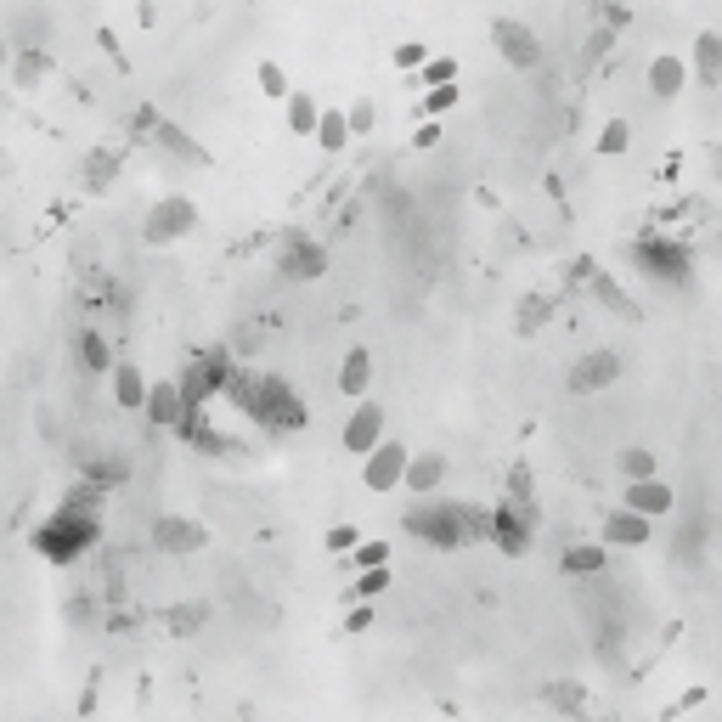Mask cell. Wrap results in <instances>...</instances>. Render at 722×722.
<instances>
[{
	"instance_id": "cb8c5ba5",
	"label": "cell",
	"mask_w": 722,
	"mask_h": 722,
	"mask_svg": "<svg viewBox=\"0 0 722 722\" xmlns=\"http://www.w3.org/2000/svg\"><path fill=\"white\" fill-rule=\"evenodd\" d=\"M51 74V51L46 46H23L17 51V68H12V79L17 85H23V91H29V85H40V79Z\"/></svg>"
},
{
	"instance_id": "44dd1931",
	"label": "cell",
	"mask_w": 722,
	"mask_h": 722,
	"mask_svg": "<svg viewBox=\"0 0 722 722\" xmlns=\"http://www.w3.org/2000/svg\"><path fill=\"white\" fill-rule=\"evenodd\" d=\"M627 508H632V514H666V508H672V491L660 486V480H632V486H627Z\"/></svg>"
},
{
	"instance_id": "8fae6325",
	"label": "cell",
	"mask_w": 722,
	"mask_h": 722,
	"mask_svg": "<svg viewBox=\"0 0 722 722\" xmlns=\"http://www.w3.org/2000/svg\"><path fill=\"white\" fill-rule=\"evenodd\" d=\"M615 378H621V356H615V350H593V356H581L576 367H570V390L593 395V390H604V384H615Z\"/></svg>"
},
{
	"instance_id": "5b68a950",
	"label": "cell",
	"mask_w": 722,
	"mask_h": 722,
	"mask_svg": "<svg viewBox=\"0 0 722 722\" xmlns=\"http://www.w3.org/2000/svg\"><path fill=\"white\" fill-rule=\"evenodd\" d=\"M570 288H587V294L604 305V311H615V316H627V322H638V299L632 294H621V288L610 283V271H598V260L593 254H581V260H570Z\"/></svg>"
},
{
	"instance_id": "5bb4252c",
	"label": "cell",
	"mask_w": 722,
	"mask_h": 722,
	"mask_svg": "<svg viewBox=\"0 0 722 722\" xmlns=\"http://www.w3.org/2000/svg\"><path fill=\"white\" fill-rule=\"evenodd\" d=\"M153 542L164 553H198L209 542V531L198 525V519H158L153 525Z\"/></svg>"
},
{
	"instance_id": "2e32d148",
	"label": "cell",
	"mask_w": 722,
	"mask_h": 722,
	"mask_svg": "<svg viewBox=\"0 0 722 722\" xmlns=\"http://www.w3.org/2000/svg\"><path fill=\"white\" fill-rule=\"evenodd\" d=\"M181 412H187L181 384H153V390H147V418H153L158 429H175L181 424Z\"/></svg>"
},
{
	"instance_id": "4fadbf2b",
	"label": "cell",
	"mask_w": 722,
	"mask_h": 722,
	"mask_svg": "<svg viewBox=\"0 0 722 722\" xmlns=\"http://www.w3.org/2000/svg\"><path fill=\"white\" fill-rule=\"evenodd\" d=\"M486 542H497L508 559H519V553L531 548V525L519 514H508V508H486Z\"/></svg>"
},
{
	"instance_id": "681fc988",
	"label": "cell",
	"mask_w": 722,
	"mask_h": 722,
	"mask_svg": "<svg viewBox=\"0 0 722 722\" xmlns=\"http://www.w3.org/2000/svg\"><path fill=\"white\" fill-rule=\"evenodd\" d=\"M130 627H142V610H113L108 615V632H130Z\"/></svg>"
},
{
	"instance_id": "836d02e7",
	"label": "cell",
	"mask_w": 722,
	"mask_h": 722,
	"mask_svg": "<svg viewBox=\"0 0 722 722\" xmlns=\"http://www.w3.org/2000/svg\"><path fill=\"white\" fill-rule=\"evenodd\" d=\"M559 565H565L570 576H593V570H604V548H565Z\"/></svg>"
},
{
	"instance_id": "e575fe53",
	"label": "cell",
	"mask_w": 722,
	"mask_h": 722,
	"mask_svg": "<svg viewBox=\"0 0 722 722\" xmlns=\"http://www.w3.org/2000/svg\"><path fill=\"white\" fill-rule=\"evenodd\" d=\"M627 147H632V125H627V119H610V125H604V136H598V153H627Z\"/></svg>"
},
{
	"instance_id": "277c9868",
	"label": "cell",
	"mask_w": 722,
	"mask_h": 722,
	"mask_svg": "<svg viewBox=\"0 0 722 722\" xmlns=\"http://www.w3.org/2000/svg\"><path fill=\"white\" fill-rule=\"evenodd\" d=\"M627 254H632V266L638 271H649L655 283H689V249L683 243H666V237H638V243H627Z\"/></svg>"
},
{
	"instance_id": "4dcf8cb0",
	"label": "cell",
	"mask_w": 722,
	"mask_h": 722,
	"mask_svg": "<svg viewBox=\"0 0 722 722\" xmlns=\"http://www.w3.org/2000/svg\"><path fill=\"white\" fill-rule=\"evenodd\" d=\"M542 706H553V711H587V689H581V683H548V689H542Z\"/></svg>"
},
{
	"instance_id": "7402d4cb",
	"label": "cell",
	"mask_w": 722,
	"mask_h": 722,
	"mask_svg": "<svg viewBox=\"0 0 722 722\" xmlns=\"http://www.w3.org/2000/svg\"><path fill=\"white\" fill-rule=\"evenodd\" d=\"M548 316H553V294H525L519 299V339H536V333L548 328Z\"/></svg>"
},
{
	"instance_id": "9a60e30c",
	"label": "cell",
	"mask_w": 722,
	"mask_h": 722,
	"mask_svg": "<svg viewBox=\"0 0 722 722\" xmlns=\"http://www.w3.org/2000/svg\"><path fill=\"white\" fill-rule=\"evenodd\" d=\"M378 440H384V407H373V401H361L356 418L345 424V452H373Z\"/></svg>"
},
{
	"instance_id": "ee69618b",
	"label": "cell",
	"mask_w": 722,
	"mask_h": 722,
	"mask_svg": "<svg viewBox=\"0 0 722 722\" xmlns=\"http://www.w3.org/2000/svg\"><path fill=\"white\" fill-rule=\"evenodd\" d=\"M446 108H457V85H435L424 96V113H446Z\"/></svg>"
},
{
	"instance_id": "8d00e7d4",
	"label": "cell",
	"mask_w": 722,
	"mask_h": 722,
	"mask_svg": "<svg viewBox=\"0 0 722 722\" xmlns=\"http://www.w3.org/2000/svg\"><path fill=\"white\" fill-rule=\"evenodd\" d=\"M373 119H378V108H373V102H367V96H356V102H350V108H345V125H350V136H367V130H373Z\"/></svg>"
},
{
	"instance_id": "ab89813d",
	"label": "cell",
	"mask_w": 722,
	"mask_h": 722,
	"mask_svg": "<svg viewBox=\"0 0 722 722\" xmlns=\"http://www.w3.org/2000/svg\"><path fill=\"white\" fill-rule=\"evenodd\" d=\"M503 503H531V469H525V463L508 469V497Z\"/></svg>"
},
{
	"instance_id": "7bdbcfd3",
	"label": "cell",
	"mask_w": 722,
	"mask_h": 722,
	"mask_svg": "<svg viewBox=\"0 0 722 722\" xmlns=\"http://www.w3.org/2000/svg\"><path fill=\"white\" fill-rule=\"evenodd\" d=\"M63 621H68V627H85V621H96V604H91V598H68Z\"/></svg>"
},
{
	"instance_id": "d4e9b609",
	"label": "cell",
	"mask_w": 722,
	"mask_h": 722,
	"mask_svg": "<svg viewBox=\"0 0 722 722\" xmlns=\"http://www.w3.org/2000/svg\"><path fill=\"white\" fill-rule=\"evenodd\" d=\"M694 68H700V79H706V85H717L722 79V34H700V40H694Z\"/></svg>"
},
{
	"instance_id": "b9f144b4",
	"label": "cell",
	"mask_w": 722,
	"mask_h": 722,
	"mask_svg": "<svg viewBox=\"0 0 722 722\" xmlns=\"http://www.w3.org/2000/svg\"><path fill=\"white\" fill-rule=\"evenodd\" d=\"M260 91H266V96H294V91H288V74L277 63H260Z\"/></svg>"
},
{
	"instance_id": "7a4b0ae2",
	"label": "cell",
	"mask_w": 722,
	"mask_h": 722,
	"mask_svg": "<svg viewBox=\"0 0 722 722\" xmlns=\"http://www.w3.org/2000/svg\"><path fill=\"white\" fill-rule=\"evenodd\" d=\"M226 395H232L237 412H249L254 424H266L271 435H288V429H305V401L294 395V384H288L283 373H254V367H237L232 384H226Z\"/></svg>"
},
{
	"instance_id": "f6af8a7d",
	"label": "cell",
	"mask_w": 722,
	"mask_h": 722,
	"mask_svg": "<svg viewBox=\"0 0 722 722\" xmlns=\"http://www.w3.org/2000/svg\"><path fill=\"white\" fill-rule=\"evenodd\" d=\"M384 559H390V548H384V542H361V548H356V565H361V570L384 565Z\"/></svg>"
},
{
	"instance_id": "1f68e13d",
	"label": "cell",
	"mask_w": 722,
	"mask_h": 722,
	"mask_svg": "<svg viewBox=\"0 0 722 722\" xmlns=\"http://www.w3.org/2000/svg\"><path fill=\"white\" fill-rule=\"evenodd\" d=\"M316 142H322V153H339V147L350 142V125H345V113H322V125H316Z\"/></svg>"
},
{
	"instance_id": "f546056e",
	"label": "cell",
	"mask_w": 722,
	"mask_h": 722,
	"mask_svg": "<svg viewBox=\"0 0 722 722\" xmlns=\"http://www.w3.org/2000/svg\"><path fill=\"white\" fill-rule=\"evenodd\" d=\"M113 175H119V158H113V153H91V158H85V192H108Z\"/></svg>"
},
{
	"instance_id": "9c48e42d",
	"label": "cell",
	"mask_w": 722,
	"mask_h": 722,
	"mask_svg": "<svg viewBox=\"0 0 722 722\" xmlns=\"http://www.w3.org/2000/svg\"><path fill=\"white\" fill-rule=\"evenodd\" d=\"M175 435L187 440V446H198L204 457H243V452H249L243 440H226V435L209 429V407H187V412H181V424H175Z\"/></svg>"
},
{
	"instance_id": "d6a6232c",
	"label": "cell",
	"mask_w": 722,
	"mask_h": 722,
	"mask_svg": "<svg viewBox=\"0 0 722 722\" xmlns=\"http://www.w3.org/2000/svg\"><path fill=\"white\" fill-rule=\"evenodd\" d=\"M204 621H209V604H175V610H170V632H175V638H192Z\"/></svg>"
},
{
	"instance_id": "74e56055",
	"label": "cell",
	"mask_w": 722,
	"mask_h": 722,
	"mask_svg": "<svg viewBox=\"0 0 722 722\" xmlns=\"http://www.w3.org/2000/svg\"><path fill=\"white\" fill-rule=\"evenodd\" d=\"M610 46H615V34L610 29H593V40L581 46V68H598L604 57H610Z\"/></svg>"
},
{
	"instance_id": "60d3db41",
	"label": "cell",
	"mask_w": 722,
	"mask_h": 722,
	"mask_svg": "<svg viewBox=\"0 0 722 722\" xmlns=\"http://www.w3.org/2000/svg\"><path fill=\"white\" fill-rule=\"evenodd\" d=\"M424 85H429V91H435V85H457V63H452V57H429Z\"/></svg>"
},
{
	"instance_id": "c3c4849f",
	"label": "cell",
	"mask_w": 722,
	"mask_h": 722,
	"mask_svg": "<svg viewBox=\"0 0 722 722\" xmlns=\"http://www.w3.org/2000/svg\"><path fill=\"white\" fill-rule=\"evenodd\" d=\"M418 63H429L424 46H395V68H418Z\"/></svg>"
},
{
	"instance_id": "f1b7e54d",
	"label": "cell",
	"mask_w": 722,
	"mask_h": 722,
	"mask_svg": "<svg viewBox=\"0 0 722 722\" xmlns=\"http://www.w3.org/2000/svg\"><path fill=\"white\" fill-rule=\"evenodd\" d=\"M79 367L85 373H102V367H119V361H108V339L96 328H79Z\"/></svg>"
},
{
	"instance_id": "603a6c76",
	"label": "cell",
	"mask_w": 722,
	"mask_h": 722,
	"mask_svg": "<svg viewBox=\"0 0 722 722\" xmlns=\"http://www.w3.org/2000/svg\"><path fill=\"white\" fill-rule=\"evenodd\" d=\"M683 63H677V57H655V63H649V91L660 96V102H672L677 91H683Z\"/></svg>"
},
{
	"instance_id": "ba28073f",
	"label": "cell",
	"mask_w": 722,
	"mask_h": 722,
	"mask_svg": "<svg viewBox=\"0 0 722 722\" xmlns=\"http://www.w3.org/2000/svg\"><path fill=\"white\" fill-rule=\"evenodd\" d=\"M277 271H283L288 283H311V277L328 271V249H322L311 232L288 226V232H283V254H277Z\"/></svg>"
},
{
	"instance_id": "f907efd6",
	"label": "cell",
	"mask_w": 722,
	"mask_h": 722,
	"mask_svg": "<svg viewBox=\"0 0 722 722\" xmlns=\"http://www.w3.org/2000/svg\"><path fill=\"white\" fill-rule=\"evenodd\" d=\"M367 627H373V610L361 604V610H356V615H350V621H345V632H367Z\"/></svg>"
},
{
	"instance_id": "3957f363",
	"label": "cell",
	"mask_w": 722,
	"mask_h": 722,
	"mask_svg": "<svg viewBox=\"0 0 722 722\" xmlns=\"http://www.w3.org/2000/svg\"><path fill=\"white\" fill-rule=\"evenodd\" d=\"M407 536L429 542V548H463L469 542V525H463V503H424V508H407Z\"/></svg>"
},
{
	"instance_id": "7c38bea8",
	"label": "cell",
	"mask_w": 722,
	"mask_h": 722,
	"mask_svg": "<svg viewBox=\"0 0 722 722\" xmlns=\"http://www.w3.org/2000/svg\"><path fill=\"white\" fill-rule=\"evenodd\" d=\"M401 474H407V446L401 440H378L373 452H367V486L390 491V486H401Z\"/></svg>"
},
{
	"instance_id": "8992f818",
	"label": "cell",
	"mask_w": 722,
	"mask_h": 722,
	"mask_svg": "<svg viewBox=\"0 0 722 722\" xmlns=\"http://www.w3.org/2000/svg\"><path fill=\"white\" fill-rule=\"evenodd\" d=\"M232 373H237V361L226 356V350H209V356H198V361L187 367V378H181L187 407H209V395H226Z\"/></svg>"
},
{
	"instance_id": "4316f807",
	"label": "cell",
	"mask_w": 722,
	"mask_h": 722,
	"mask_svg": "<svg viewBox=\"0 0 722 722\" xmlns=\"http://www.w3.org/2000/svg\"><path fill=\"white\" fill-rule=\"evenodd\" d=\"M74 457L85 463V474H91L96 486H119V480L130 474V463H125V457H96V452H74Z\"/></svg>"
},
{
	"instance_id": "ffe728a7",
	"label": "cell",
	"mask_w": 722,
	"mask_h": 722,
	"mask_svg": "<svg viewBox=\"0 0 722 722\" xmlns=\"http://www.w3.org/2000/svg\"><path fill=\"white\" fill-rule=\"evenodd\" d=\"M113 395H119V407H147V378H142V367L136 361H119L113 367Z\"/></svg>"
},
{
	"instance_id": "e0dca14e",
	"label": "cell",
	"mask_w": 722,
	"mask_h": 722,
	"mask_svg": "<svg viewBox=\"0 0 722 722\" xmlns=\"http://www.w3.org/2000/svg\"><path fill=\"white\" fill-rule=\"evenodd\" d=\"M604 542H615V548H644L649 542V514H632V508L610 514L604 519Z\"/></svg>"
},
{
	"instance_id": "ac0fdd59",
	"label": "cell",
	"mask_w": 722,
	"mask_h": 722,
	"mask_svg": "<svg viewBox=\"0 0 722 722\" xmlns=\"http://www.w3.org/2000/svg\"><path fill=\"white\" fill-rule=\"evenodd\" d=\"M153 142L164 147V153H175V158H181V164H192V170H204V164H209V153H204V147L192 142V136H187V130H181V125H170V119L158 125V136H153Z\"/></svg>"
},
{
	"instance_id": "83f0119b",
	"label": "cell",
	"mask_w": 722,
	"mask_h": 722,
	"mask_svg": "<svg viewBox=\"0 0 722 722\" xmlns=\"http://www.w3.org/2000/svg\"><path fill=\"white\" fill-rule=\"evenodd\" d=\"M288 125H294L299 136H316V125H322V108H316L311 91H294V96H288Z\"/></svg>"
},
{
	"instance_id": "d590c367",
	"label": "cell",
	"mask_w": 722,
	"mask_h": 722,
	"mask_svg": "<svg viewBox=\"0 0 722 722\" xmlns=\"http://www.w3.org/2000/svg\"><path fill=\"white\" fill-rule=\"evenodd\" d=\"M621 469H627V480H655V452L632 446V452H621Z\"/></svg>"
},
{
	"instance_id": "30bf717a",
	"label": "cell",
	"mask_w": 722,
	"mask_h": 722,
	"mask_svg": "<svg viewBox=\"0 0 722 722\" xmlns=\"http://www.w3.org/2000/svg\"><path fill=\"white\" fill-rule=\"evenodd\" d=\"M491 46L503 51L514 68H542V40H536L525 23H514V17H497V23H491Z\"/></svg>"
},
{
	"instance_id": "7dc6e473",
	"label": "cell",
	"mask_w": 722,
	"mask_h": 722,
	"mask_svg": "<svg viewBox=\"0 0 722 722\" xmlns=\"http://www.w3.org/2000/svg\"><path fill=\"white\" fill-rule=\"evenodd\" d=\"M328 548H333V553H350V548H356V525H333V531H328Z\"/></svg>"
},
{
	"instance_id": "d6986e66",
	"label": "cell",
	"mask_w": 722,
	"mask_h": 722,
	"mask_svg": "<svg viewBox=\"0 0 722 722\" xmlns=\"http://www.w3.org/2000/svg\"><path fill=\"white\" fill-rule=\"evenodd\" d=\"M407 491H435L440 480H446V457L440 452H418V457H407Z\"/></svg>"
},
{
	"instance_id": "bcb514c9",
	"label": "cell",
	"mask_w": 722,
	"mask_h": 722,
	"mask_svg": "<svg viewBox=\"0 0 722 722\" xmlns=\"http://www.w3.org/2000/svg\"><path fill=\"white\" fill-rule=\"evenodd\" d=\"M158 125H164V119H158V113L147 108V102L136 108V119H130V130H136V136H158Z\"/></svg>"
},
{
	"instance_id": "484cf974",
	"label": "cell",
	"mask_w": 722,
	"mask_h": 722,
	"mask_svg": "<svg viewBox=\"0 0 722 722\" xmlns=\"http://www.w3.org/2000/svg\"><path fill=\"white\" fill-rule=\"evenodd\" d=\"M367 378H373V356H367V350H350V356H345V367H339V390H345V395H356V401H361V390H367Z\"/></svg>"
},
{
	"instance_id": "52a82bcc",
	"label": "cell",
	"mask_w": 722,
	"mask_h": 722,
	"mask_svg": "<svg viewBox=\"0 0 722 722\" xmlns=\"http://www.w3.org/2000/svg\"><path fill=\"white\" fill-rule=\"evenodd\" d=\"M192 226H198V204H192V198H158L142 220V237L153 249H164V243H181Z\"/></svg>"
},
{
	"instance_id": "6da1fadb",
	"label": "cell",
	"mask_w": 722,
	"mask_h": 722,
	"mask_svg": "<svg viewBox=\"0 0 722 722\" xmlns=\"http://www.w3.org/2000/svg\"><path fill=\"white\" fill-rule=\"evenodd\" d=\"M96 514H102V486H74L68 491V503L57 508V514L34 531V553L40 559H51V565H74L79 553H91L96 548Z\"/></svg>"
},
{
	"instance_id": "f35d334b",
	"label": "cell",
	"mask_w": 722,
	"mask_h": 722,
	"mask_svg": "<svg viewBox=\"0 0 722 722\" xmlns=\"http://www.w3.org/2000/svg\"><path fill=\"white\" fill-rule=\"evenodd\" d=\"M390 587V576H384V565H373V570H361V581L350 587V598H378Z\"/></svg>"
}]
</instances>
